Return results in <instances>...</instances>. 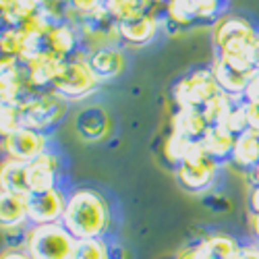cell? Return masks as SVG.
Returning <instances> with one entry per match:
<instances>
[{"label":"cell","instance_id":"277c9868","mask_svg":"<svg viewBox=\"0 0 259 259\" xmlns=\"http://www.w3.org/2000/svg\"><path fill=\"white\" fill-rule=\"evenodd\" d=\"M222 164L205 154L199 141H193L177 168V181L189 193H209L218 181Z\"/></svg>","mask_w":259,"mask_h":259},{"label":"cell","instance_id":"d4e9b609","mask_svg":"<svg viewBox=\"0 0 259 259\" xmlns=\"http://www.w3.org/2000/svg\"><path fill=\"white\" fill-rule=\"evenodd\" d=\"M191 143L193 141H189L187 137H183L181 133H177V131H172L170 128L168 137L164 139V160L177 170L181 166V162H183V158H185Z\"/></svg>","mask_w":259,"mask_h":259},{"label":"cell","instance_id":"8992f818","mask_svg":"<svg viewBox=\"0 0 259 259\" xmlns=\"http://www.w3.org/2000/svg\"><path fill=\"white\" fill-rule=\"evenodd\" d=\"M19 108H21V116H23V126L33 128V131H39V133H50L52 128H56L69 116L71 102H67L52 90H48V92L33 94Z\"/></svg>","mask_w":259,"mask_h":259},{"label":"cell","instance_id":"6da1fadb","mask_svg":"<svg viewBox=\"0 0 259 259\" xmlns=\"http://www.w3.org/2000/svg\"><path fill=\"white\" fill-rule=\"evenodd\" d=\"M62 226L75 241L83 239H104L112 226V207L106 195L92 187H77L67 193Z\"/></svg>","mask_w":259,"mask_h":259},{"label":"cell","instance_id":"4dcf8cb0","mask_svg":"<svg viewBox=\"0 0 259 259\" xmlns=\"http://www.w3.org/2000/svg\"><path fill=\"white\" fill-rule=\"evenodd\" d=\"M102 5H104V0H67V7H69V11L73 13L75 19L98 11Z\"/></svg>","mask_w":259,"mask_h":259},{"label":"cell","instance_id":"3957f363","mask_svg":"<svg viewBox=\"0 0 259 259\" xmlns=\"http://www.w3.org/2000/svg\"><path fill=\"white\" fill-rule=\"evenodd\" d=\"M75 236L58 224H29L23 232V247L31 259H73Z\"/></svg>","mask_w":259,"mask_h":259},{"label":"cell","instance_id":"ba28073f","mask_svg":"<svg viewBox=\"0 0 259 259\" xmlns=\"http://www.w3.org/2000/svg\"><path fill=\"white\" fill-rule=\"evenodd\" d=\"M218 94L222 92L209 69H195L172 85V100H175L177 110H181V108H201Z\"/></svg>","mask_w":259,"mask_h":259},{"label":"cell","instance_id":"2e32d148","mask_svg":"<svg viewBox=\"0 0 259 259\" xmlns=\"http://www.w3.org/2000/svg\"><path fill=\"white\" fill-rule=\"evenodd\" d=\"M126 52L122 46H112V48H102L88 52V64L96 79L102 83H108L112 79H118L126 71Z\"/></svg>","mask_w":259,"mask_h":259},{"label":"cell","instance_id":"d6a6232c","mask_svg":"<svg viewBox=\"0 0 259 259\" xmlns=\"http://www.w3.org/2000/svg\"><path fill=\"white\" fill-rule=\"evenodd\" d=\"M205 203L213 209V211H228L230 209V199L220 195V193H209L205 197Z\"/></svg>","mask_w":259,"mask_h":259},{"label":"cell","instance_id":"f546056e","mask_svg":"<svg viewBox=\"0 0 259 259\" xmlns=\"http://www.w3.org/2000/svg\"><path fill=\"white\" fill-rule=\"evenodd\" d=\"M23 29L21 27H5L0 33V56H19Z\"/></svg>","mask_w":259,"mask_h":259},{"label":"cell","instance_id":"74e56055","mask_svg":"<svg viewBox=\"0 0 259 259\" xmlns=\"http://www.w3.org/2000/svg\"><path fill=\"white\" fill-rule=\"evenodd\" d=\"M249 213H259V187L249 189Z\"/></svg>","mask_w":259,"mask_h":259},{"label":"cell","instance_id":"4fadbf2b","mask_svg":"<svg viewBox=\"0 0 259 259\" xmlns=\"http://www.w3.org/2000/svg\"><path fill=\"white\" fill-rule=\"evenodd\" d=\"M162 33L160 15H141L118 21V35L122 48H145Z\"/></svg>","mask_w":259,"mask_h":259},{"label":"cell","instance_id":"9c48e42d","mask_svg":"<svg viewBox=\"0 0 259 259\" xmlns=\"http://www.w3.org/2000/svg\"><path fill=\"white\" fill-rule=\"evenodd\" d=\"M50 149V137L48 133H39L33 128L21 126L19 131H15L13 135L3 139V152L7 154V158L29 164L33 160H37L41 154H46Z\"/></svg>","mask_w":259,"mask_h":259},{"label":"cell","instance_id":"9a60e30c","mask_svg":"<svg viewBox=\"0 0 259 259\" xmlns=\"http://www.w3.org/2000/svg\"><path fill=\"white\" fill-rule=\"evenodd\" d=\"M62 179V160L56 152L48 149L37 160L27 164V189L29 193H39L60 187Z\"/></svg>","mask_w":259,"mask_h":259},{"label":"cell","instance_id":"f1b7e54d","mask_svg":"<svg viewBox=\"0 0 259 259\" xmlns=\"http://www.w3.org/2000/svg\"><path fill=\"white\" fill-rule=\"evenodd\" d=\"M23 126V116L21 108L17 104H3L0 106V141L5 137L13 135L15 131Z\"/></svg>","mask_w":259,"mask_h":259},{"label":"cell","instance_id":"b9f144b4","mask_svg":"<svg viewBox=\"0 0 259 259\" xmlns=\"http://www.w3.org/2000/svg\"><path fill=\"white\" fill-rule=\"evenodd\" d=\"M5 27H7V23H5V17H3V9H0V33H3Z\"/></svg>","mask_w":259,"mask_h":259},{"label":"cell","instance_id":"4316f807","mask_svg":"<svg viewBox=\"0 0 259 259\" xmlns=\"http://www.w3.org/2000/svg\"><path fill=\"white\" fill-rule=\"evenodd\" d=\"M234 102H236V100L228 98L226 94H218V96H213L207 104H203V106H201V112H203V116H205L207 124H209V126L220 124V122L224 120L226 112L230 110V106H232Z\"/></svg>","mask_w":259,"mask_h":259},{"label":"cell","instance_id":"60d3db41","mask_svg":"<svg viewBox=\"0 0 259 259\" xmlns=\"http://www.w3.org/2000/svg\"><path fill=\"white\" fill-rule=\"evenodd\" d=\"M3 104H15V100H13V94L11 92L0 88V106H3Z\"/></svg>","mask_w":259,"mask_h":259},{"label":"cell","instance_id":"f35d334b","mask_svg":"<svg viewBox=\"0 0 259 259\" xmlns=\"http://www.w3.org/2000/svg\"><path fill=\"white\" fill-rule=\"evenodd\" d=\"M251 64H253V69H255V71L259 69V37H257L255 46H253V52H251Z\"/></svg>","mask_w":259,"mask_h":259},{"label":"cell","instance_id":"ab89813d","mask_svg":"<svg viewBox=\"0 0 259 259\" xmlns=\"http://www.w3.org/2000/svg\"><path fill=\"white\" fill-rule=\"evenodd\" d=\"M247 177H249V181H251V187H259V164L249 172Z\"/></svg>","mask_w":259,"mask_h":259},{"label":"cell","instance_id":"1f68e13d","mask_svg":"<svg viewBox=\"0 0 259 259\" xmlns=\"http://www.w3.org/2000/svg\"><path fill=\"white\" fill-rule=\"evenodd\" d=\"M179 259H213V257H211V253L207 251L205 243H203V241H199L197 245L187 247V249L181 253V257H179Z\"/></svg>","mask_w":259,"mask_h":259},{"label":"cell","instance_id":"e0dca14e","mask_svg":"<svg viewBox=\"0 0 259 259\" xmlns=\"http://www.w3.org/2000/svg\"><path fill=\"white\" fill-rule=\"evenodd\" d=\"M29 226L27 197L0 189V230L23 232Z\"/></svg>","mask_w":259,"mask_h":259},{"label":"cell","instance_id":"e575fe53","mask_svg":"<svg viewBox=\"0 0 259 259\" xmlns=\"http://www.w3.org/2000/svg\"><path fill=\"white\" fill-rule=\"evenodd\" d=\"M245 102H259V69L253 73L247 90H245V96H243Z\"/></svg>","mask_w":259,"mask_h":259},{"label":"cell","instance_id":"836d02e7","mask_svg":"<svg viewBox=\"0 0 259 259\" xmlns=\"http://www.w3.org/2000/svg\"><path fill=\"white\" fill-rule=\"evenodd\" d=\"M245 110H247L249 128L259 133V102H245Z\"/></svg>","mask_w":259,"mask_h":259},{"label":"cell","instance_id":"cb8c5ba5","mask_svg":"<svg viewBox=\"0 0 259 259\" xmlns=\"http://www.w3.org/2000/svg\"><path fill=\"white\" fill-rule=\"evenodd\" d=\"M201 241L205 243V247L213 259H236L241 253V247H243V245H239V241H236L234 236L224 234V232L207 234Z\"/></svg>","mask_w":259,"mask_h":259},{"label":"cell","instance_id":"7c38bea8","mask_svg":"<svg viewBox=\"0 0 259 259\" xmlns=\"http://www.w3.org/2000/svg\"><path fill=\"white\" fill-rule=\"evenodd\" d=\"M73 126H75V133L79 135V139L88 141V143H98V141L108 139L114 128L112 116L108 114L106 108H102L98 104L83 106L75 114Z\"/></svg>","mask_w":259,"mask_h":259},{"label":"cell","instance_id":"ac0fdd59","mask_svg":"<svg viewBox=\"0 0 259 259\" xmlns=\"http://www.w3.org/2000/svg\"><path fill=\"white\" fill-rule=\"evenodd\" d=\"M48 48L54 54L62 56L64 60L75 58L77 54L85 52L83 46H81L79 31H77L75 23H71V21H64V23H60V25L50 29V33H48Z\"/></svg>","mask_w":259,"mask_h":259},{"label":"cell","instance_id":"30bf717a","mask_svg":"<svg viewBox=\"0 0 259 259\" xmlns=\"http://www.w3.org/2000/svg\"><path fill=\"white\" fill-rule=\"evenodd\" d=\"M209 71H211L215 83H218L220 92L232 100H243L247 85L255 73V69L245 67V64H239V62H232V60H226L222 56L213 58Z\"/></svg>","mask_w":259,"mask_h":259},{"label":"cell","instance_id":"484cf974","mask_svg":"<svg viewBox=\"0 0 259 259\" xmlns=\"http://www.w3.org/2000/svg\"><path fill=\"white\" fill-rule=\"evenodd\" d=\"M73 259H112L110 257V243H106L104 239L77 241Z\"/></svg>","mask_w":259,"mask_h":259},{"label":"cell","instance_id":"ffe728a7","mask_svg":"<svg viewBox=\"0 0 259 259\" xmlns=\"http://www.w3.org/2000/svg\"><path fill=\"white\" fill-rule=\"evenodd\" d=\"M170 128L187 137L189 141H199L209 128V124L201 112V108H181V110L172 114Z\"/></svg>","mask_w":259,"mask_h":259},{"label":"cell","instance_id":"f6af8a7d","mask_svg":"<svg viewBox=\"0 0 259 259\" xmlns=\"http://www.w3.org/2000/svg\"><path fill=\"white\" fill-rule=\"evenodd\" d=\"M255 243H257V245H259V241H255Z\"/></svg>","mask_w":259,"mask_h":259},{"label":"cell","instance_id":"d590c367","mask_svg":"<svg viewBox=\"0 0 259 259\" xmlns=\"http://www.w3.org/2000/svg\"><path fill=\"white\" fill-rule=\"evenodd\" d=\"M0 259H31V255L25 251L23 245H15V247H7L5 251H0Z\"/></svg>","mask_w":259,"mask_h":259},{"label":"cell","instance_id":"7402d4cb","mask_svg":"<svg viewBox=\"0 0 259 259\" xmlns=\"http://www.w3.org/2000/svg\"><path fill=\"white\" fill-rule=\"evenodd\" d=\"M104 5L120 21L141 15H160L166 0H104Z\"/></svg>","mask_w":259,"mask_h":259},{"label":"cell","instance_id":"ee69618b","mask_svg":"<svg viewBox=\"0 0 259 259\" xmlns=\"http://www.w3.org/2000/svg\"><path fill=\"white\" fill-rule=\"evenodd\" d=\"M52 3H58V5H67V0H52Z\"/></svg>","mask_w":259,"mask_h":259},{"label":"cell","instance_id":"5bb4252c","mask_svg":"<svg viewBox=\"0 0 259 259\" xmlns=\"http://www.w3.org/2000/svg\"><path fill=\"white\" fill-rule=\"evenodd\" d=\"M162 33L175 37L199 23V0H166L160 13Z\"/></svg>","mask_w":259,"mask_h":259},{"label":"cell","instance_id":"52a82bcc","mask_svg":"<svg viewBox=\"0 0 259 259\" xmlns=\"http://www.w3.org/2000/svg\"><path fill=\"white\" fill-rule=\"evenodd\" d=\"M79 37H81V46L85 52H94L102 48H112L120 46V35H118V19L102 5L98 11L77 17L75 21Z\"/></svg>","mask_w":259,"mask_h":259},{"label":"cell","instance_id":"44dd1931","mask_svg":"<svg viewBox=\"0 0 259 259\" xmlns=\"http://www.w3.org/2000/svg\"><path fill=\"white\" fill-rule=\"evenodd\" d=\"M234 139H236V137H234L230 131H226L224 126L213 124V126H209L207 131H205V135L199 139V143L203 145L205 154H207L209 158H213L215 162L224 164V162L230 160L232 147H234Z\"/></svg>","mask_w":259,"mask_h":259},{"label":"cell","instance_id":"83f0119b","mask_svg":"<svg viewBox=\"0 0 259 259\" xmlns=\"http://www.w3.org/2000/svg\"><path fill=\"white\" fill-rule=\"evenodd\" d=\"M220 126H224L226 131H230L234 137L245 133L249 128V122H247V110H245V100H236L230 110L226 112L224 120L220 122Z\"/></svg>","mask_w":259,"mask_h":259},{"label":"cell","instance_id":"8d00e7d4","mask_svg":"<svg viewBox=\"0 0 259 259\" xmlns=\"http://www.w3.org/2000/svg\"><path fill=\"white\" fill-rule=\"evenodd\" d=\"M236 259H259V245L257 243H251V245H245L241 247V253Z\"/></svg>","mask_w":259,"mask_h":259},{"label":"cell","instance_id":"7bdbcfd3","mask_svg":"<svg viewBox=\"0 0 259 259\" xmlns=\"http://www.w3.org/2000/svg\"><path fill=\"white\" fill-rule=\"evenodd\" d=\"M15 0H0V9H5V7H9V5H13Z\"/></svg>","mask_w":259,"mask_h":259},{"label":"cell","instance_id":"603a6c76","mask_svg":"<svg viewBox=\"0 0 259 259\" xmlns=\"http://www.w3.org/2000/svg\"><path fill=\"white\" fill-rule=\"evenodd\" d=\"M0 189L17 193V195H29L27 189V164L5 158L0 162Z\"/></svg>","mask_w":259,"mask_h":259},{"label":"cell","instance_id":"d6986e66","mask_svg":"<svg viewBox=\"0 0 259 259\" xmlns=\"http://www.w3.org/2000/svg\"><path fill=\"white\" fill-rule=\"evenodd\" d=\"M228 162L234 168H239V170H243L249 175V172L259 164V133L247 128L245 133L236 135Z\"/></svg>","mask_w":259,"mask_h":259},{"label":"cell","instance_id":"7a4b0ae2","mask_svg":"<svg viewBox=\"0 0 259 259\" xmlns=\"http://www.w3.org/2000/svg\"><path fill=\"white\" fill-rule=\"evenodd\" d=\"M259 37V29L243 15L226 13L211 25V41L215 56L251 67V52Z\"/></svg>","mask_w":259,"mask_h":259},{"label":"cell","instance_id":"8fae6325","mask_svg":"<svg viewBox=\"0 0 259 259\" xmlns=\"http://www.w3.org/2000/svg\"><path fill=\"white\" fill-rule=\"evenodd\" d=\"M64 205H67V193L60 187L29 193L27 195V213L29 224H58L62 222Z\"/></svg>","mask_w":259,"mask_h":259},{"label":"cell","instance_id":"5b68a950","mask_svg":"<svg viewBox=\"0 0 259 259\" xmlns=\"http://www.w3.org/2000/svg\"><path fill=\"white\" fill-rule=\"evenodd\" d=\"M98 88H100V81L96 79V75L92 73L88 64V52H81L75 58H69L50 85V90L54 94H58L71 104L88 100L98 92Z\"/></svg>","mask_w":259,"mask_h":259}]
</instances>
